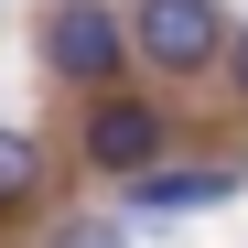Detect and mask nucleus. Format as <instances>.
<instances>
[{
    "instance_id": "nucleus-1",
    "label": "nucleus",
    "mask_w": 248,
    "mask_h": 248,
    "mask_svg": "<svg viewBox=\"0 0 248 248\" xmlns=\"http://www.w3.org/2000/svg\"><path fill=\"white\" fill-rule=\"evenodd\" d=\"M216 0H140V32H130V44L162 65V76H194L205 54H216Z\"/></svg>"
},
{
    "instance_id": "nucleus-2",
    "label": "nucleus",
    "mask_w": 248,
    "mask_h": 248,
    "mask_svg": "<svg viewBox=\"0 0 248 248\" xmlns=\"http://www.w3.org/2000/svg\"><path fill=\"white\" fill-rule=\"evenodd\" d=\"M44 54H54V76H87V87H108L130 44H119V22L97 11V0H65V11L44 22Z\"/></svg>"
},
{
    "instance_id": "nucleus-3",
    "label": "nucleus",
    "mask_w": 248,
    "mask_h": 248,
    "mask_svg": "<svg viewBox=\"0 0 248 248\" xmlns=\"http://www.w3.org/2000/svg\"><path fill=\"white\" fill-rule=\"evenodd\" d=\"M237 194V173L227 162H151V173L130 184V205L140 216H205V205H227Z\"/></svg>"
},
{
    "instance_id": "nucleus-4",
    "label": "nucleus",
    "mask_w": 248,
    "mask_h": 248,
    "mask_svg": "<svg viewBox=\"0 0 248 248\" xmlns=\"http://www.w3.org/2000/svg\"><path fill=\"white\" fill-rule=\"evenodd\" d=\"M87 162H108V173H151V162H162V108L108 97V108L87 119Z\"/></svg>"
},
{
    "instance_id": "nucleus-5",
    "label": "nucleus",
    "mask_w": 248,
    "mask_h": 248,
    "mask_svg": "<svg viewBox=\"0 0 248 248\" xmlns=\"http://www.w3.org/2000/svg\"><path fill=\"white\" fill-rule=\"evenodd\" d=\"M32 184H44V151H32L22 130H0V205H22Z\"/></svg>"
},
{
    "instance_id": "nucleus-6",
    "label": "nucleus",
    "mask_w": 248,
    "mask_h": 248,
    "mask_svg": "<svg viewBox=\"0 0 248 248\" xmlns=\"http://www.w3.org/2000/svg\"><path fill=\"white\" fill-rule=\"evenodd\" d=\"M44 248H130V227H108V216H76V227H54Z\"/></svg>"
},
{
    "instance_id": "nucleus-7",
    "label": "nucleus",
    "mask_w": 248,
    "mask_h": 248,
    "mask_svg": "<svg viewBox=\"0 0 248 248\" xmlns=\"http://www.w3.org/2000/svg\"><path fill=\"white\" fill-rule=\"evenodd\" d=\"M237 76H248V44H237Z\"/></svg>"
}]
</instances>
